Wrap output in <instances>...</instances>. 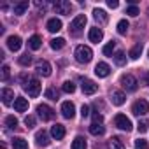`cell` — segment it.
I'll return each mask as SVG.
<instances>
[{"label":"cell","mask_w":149,"mask_h":149,"mask_svg":"<svg viewBox=\"0 0 149 149\" xmlns=\"http://www.w3.org/2000/svg\"><path fill=\"white\" fill-rule=\"evenodd\" d=\"M76 60L79 61V63H88V61H91V58H93V51H91V47H88V46H77L76 47Z\"/></svg>","instance_id":"6da1fadb"},{"label":"cell","mask_w":149,"mask_h":149,"mask_svg":"<svg viewBox=\"0 0 149 149\" xmlns=\"http://www.w3.org/2000/svg\"><path fill=\"white\" fill-rule=\"evenodd\" d=\"M23 90H25L32 98L39 97V93H40V83H39V79H35V77L28 79V81L23 84Z\"/></svg>","instance_id":"7a4b0ae2"},{"label":"cell","mask_w":149,"mask_h":149,"mask_svg":"<svg viewBox=\"0 0 149 149\" xmlns=\"http://www.w3.org/2000/svg\"><path fill=\"white\" fill-rule=\"evenodd\" d=\"M37 114H39V118H40L42 121H51V119L54 118V111H53L49 105H46V104L37 105Z\"/></svg>","instance_id":"3957f363"},{"label":"cell","mask_w":149,"mask_h":149,"mask_svg":"<svg viewBox=\"0 0 149 149\" xmlns=\"http://www.w3.org/2000/svg\"><path fill=\"white\" fill-rule=\"evenodd\" d=\"M121 84H123V88H125L126 91H135L137 86H139L135 76H132V74H125V76L121 77Z\"/></svg>","instance_id":"277c9868"},{"label":"cell","mask_w":149,"mask_h":149,"mask_svg":"<svg viewBox=\"0 0 149 149\" xmlns=\"http://www.w3.org/2000/svg\"><path fill=\"white\" fill-rule=\"evenodd\" d=\"M84 25H86V16L84 14H77L76 18L72 19V23H70V32L72 33H79L84 28Z\"/></svg>","instance_id":"5b68a950"},{"label":"cell","mask_w":149,"mask_h":149,"mask_svg":"<svg viewBox=\"0 0 149 149\" xmlns=\"http://www.w3.org/2000/svg\"><path fill=\"white\" fill-rule=\"evenodd\" d=\"M35 70H37L39 76H42V77H49L53 68H51L49 61H46V60H39V61L35 63Z\"/></svg>","instance_id":"8992f818"},{"label":"cell","mask_w":149,"mask_h":149,"mask_svg":"<svg viewBox=\"0 0 149 149\" xmlns=\"http://www.w3.org/2000/svg\"><path fill=\"white\" fill-rule=\"evenodd\" d=\"M114 125H116L119 130H123V132H130V130H132V121H130L125 114H118V116L114 118Z\"/></svg>","instance_id":"52a82bcc"},{"label":"cell","mask_w":149,"mask_h":149,"mask_svg":"<svg viewBox=\"0 0 149 149\" xmlns=\"http://www.w3.org/2000/svg\"><path fill=\"white\" fill-rule=\"evenodd\" d=\"M147 111H149V104L146 102V100H137L135 104H133V107H132V112L135 114V116H144V114H147Z\"/></svg>","instance_id":"ba28073f"},{"label":"cell","mask_w":149,"mask_h":149,"mask_svg":"<svg viewBox=\"0 0 149 149\" xmlns=\"http://www.w3.org/2000/svg\"><path fill=\"white\" fill-rule=\"evenodd\" d=\"M61 116L65 119H72L74 116H76V105H74L72 102H63L61 104Z\"/></svg>","instance_id":"9c48e42d"},{"label":"cell","mask_w":149,"mask_h":149,"mask_svg":"<svg viewBox=\"0 0 149 149\" xmlns=\"http://www.w3.org/2000/svg\"><path fill=\"white\" fill-rule=\"evenodd\" d=\"M70 2H67V0H58V2H54V11L56 14H70Z\"/></svg>","instance_id":"30bf717a"},{"label":"cell","mask_w":149,"mask_h":149,"mask_svg":"<svg viewBox=\"0 0 149 149\" xmlns=\"http://www.w3.org/2000/svg\"><path fill=\"white\" fill-rule=\"evenodd\" d=\"M81 88H83V93H84V95H93V93H97L98 84H95V83H93V81H90V79H83Z\"/></svg>","instance_id":"8fae6325"},{"label":"cell","mask_w":149,"mask_h":149,"mask_svg":"<svg viewBox=\"0 0 149 149\" xmlns=\"http://www.w3.org/2000/svg\"><path fill=\"white\" fill-rule=\"evenodd\" d=\"M95 74L98 77H107L109 74H111V67L105 63V61H100V63H97V67H95Z\"/></svg>","instance_id":"7c38bea8"},{"label":"cell","mask_w":149,"mask_h":149,"mask_svg":"<svg viewBox=\"0 0 149 149\" xmlns=\"http://www.w3.org/2000/svg\"><path fill=\"white\" fill-rule=\"evenodd\" d=\"M21 37H18V35H11V37H7V47L11 49V51H19L21 49Z\"/></svg>","instance_id":"4fadbf2b"},{"label":"cell","mask_w":149,"mask_h":149,"mask_svg":"<svg viewBox=\"0 0 149 149\" xmlns=\"http://www.w3.org/2000/svg\"><path fill=\"white\" fill-rule=\"evenodd\" d=\"M111 100H112L114 105H123L125 100H126V97H125L123 91H119V90H112V91H111Z\"/></svg>","instance_id":"5bb4252c"},{"label":"cell","mask_w":149,"mask_h":149,"mask_svg":"<svg viewBox=\"0 0 149 149\" xmlns=\"http://www.w3.org/2000/svg\"><path fill=\"white\" fill-rule=\"evenodd\" d=\"M51 135H53V139L61 140V139L65 137V126H63V125H60V123L53 125V126H51Z\"/></svg>","instance_id":"9a60e30c"},{"label":"cell","mask_w":149,"mask_h":149,"mask_svg":"<svg viewBox=\"0 0 149 149\" xmlns=\"http://www.w3.org/2000/svg\"><path fill=\"white\" fill-rule=\"evenodd\" d=\"M88 37H90V40H91V42H97V44H98V42L104 39V32H102V28H98V26H93V28L90 30Z\"/></svg>","instance_id":"2e32d148"},{"label":"cell","mask_w":149,"mask_h":149,"mask_svg":"<svg viewBox=\"0 0 149 149\" xmlns=\"http://www.w3.org/2000/svg\"><path fill=\"white\" fill-rule=\"evenodd\" d=\"M35 140H37V146H40V147H46V146H49V135H47V132H37L35 133Z\"/></svg>","instance_id":"e0dca14e"},{"label":"cell","mask_w":149,"mask_h":149,"mask_svg":"<svg viewBox=\"0 0 149 149\" xmlns=\"http://www.w3.org/2000/svg\"><path fill=\"white\" fill-rule=\"evenodd\" d=\"M26 109H28V100L23 98V97H16V98H14V111L25 112Z\"/></svg>","instance_id":"ac0fdd59"},{"label":"cell","mask_w":149,"mask_h":149,"mask_svg":"<svg viewBox=\"0 0 149 149\" xmlns=\"http://www.w3.org/2000/svg\"><path fill=\"white\" fill-rule=\"evenodd\" d=\"M47 30L51 32V33H56V32H60L61 30V21L58 19V18H51L49 21H47Z\"/></svg>","instance_id":"d6986e66"},{"label":"cell","mask_w":149,"mask_h":149,"mask_svg":"<svg viewBox=\"0 0 149 149\" xmlns=\"http://www.w3.org/2000/svg\"><path fill=\"white\" fill-rule=\"evenodd\" d=\"M0 97H2V102H4L6 105H9V104L13 102V98H14V91L9 90V88H4L2 91H0Z\"/></svg>","instance_id":"ffe728a7"},{"label":"cell","mask_w":149,"mask_h":149,"mask_svg":"<svg viewBox=\"0 0 149 149\" xmlns=\"http://www.w3.org/2000/svg\"><path fill=\"white\" fill-rule=\"evenodd\" d=\"M28 46H30V49L37 51V49H40V46H42V39H40L39 35H32V37L28 39Z\"/></svg>","instance_id":"44dd1931"},{"label":"cell","mask_w":149,"mask_h":149,"mask_svg":"<svg viewBox=\"0 0 149 149\" xmlns=\"http://www.w3.org/2000/svg\"><path fill=\"white\" fill-rule=\"evenodd\" d=\"M104 132H105V128H104V125L102 123H91L90 125V133L91 135H104Z\"/></svg>","instance_id":"7402d4cb"},{"label":"cell","mask_w":149,"mask_h":149,"mask_svg":"<svg viewBox=\"0 0 149 149\" xmlns=\"http://www.w3.org/2000/svg\"><path fill=\"white\" fill-rule=\"evenodd\" d=\"M86 147H88V144H86V139H84V137L77 135L76 139H74V142H72V149H86Z\"/></svg>","instance_id":"603a6c76"},{"label":"cell","mask_w":149,"mask_h":149,"mask_svg":"<svg viewBox=\"0 0 149 149\" xmlns=\"http://www.w3.org/2000/svg\"><path fill=\"white\" fill-rule=\"evenodd\" d=\"M140 54H142V44L139 42V44H135V46H133V47L130 49V53H128V56H130L132 60H137V58H139Z\"/></svg>","instance_id":"cb8c5ba5"},{"label":"cell","mask_w":149,"mask_h":149,"mask_svg":"<svg viewBox=\"0 0 149 149\" xmlns=\"http://www.w3.org/2000/svg\"><path fill=\"white\" fill-rule=\"evenodd\" d=\"M13 147L14 149H28V142L21 137H16V139H13Z\"/></svg>","instance_id":"d4e9b609"},{"label":"cell","mask_w":149,"mask_h":149,"mask_svg":"<svg viewBox=\"0 0 149 149\" xmlns=\"http://www.w3.org/2000/svg\"><path fill=\"white\" fill-rule=\"evenodd\" d=\"M26 9H28V2H26V0H23V2H19V4H16V6H14V14L21 16V14H25V13H26Z\"/></svg>","instance_id":"484cf974"},{"label":"cell","mask_w":149,"mask_h":149,"mask_svg":"<svg viewBox=\"0 0 149 149\" xmlns=\"http://www.w3.org/2000/svg\"><path fill=\"white\" fill-rule=\"evenodd\" d=\"M51 47H53L54 51H58V49H63V47H65V39H61V37H56V39H53V40H51Z\"/></svg>","instance_id":"4316f807"},{"label":"cell","mask_w":149,"mask_h":149,"mask_svg":"<svg viewBox=\"0 0 149 149\" xmlns=\"http://www.w3.org/2000/svg\"><path fill=\"white\" fill-rule=\"evenodd\" d=\"M44 95H46V98H49V100H58V98H60V91H58L56 88H47Z\"/></svg>","instance_id":"83f0119b"},{"label":"cell","mask_w":149,"mask_h":149,"mask_svg":"<svg viewBox=\"0 0 149 149\" xmlns=\"http://www.w3.org/2000/svg\"><path fill=\"white\" fill-rule=\"evenodd\" d=\"M93 16H95V19L100 21V23H105V21H107V14H105V11H102V9H95V11H93Z\"/></svg>","instance_id":"f1b7e54d"},{"label":"cell","mask_w":149,"mask_h":149,"mask_svg":"<svg viewBox=\"0 0 149 149\" xmlns=\"http://www.w3.org/2000/svg\"><path fill=\"white\" fill-rule=\"evenodd\" d=\"M128 28H130V25H128L126 19H121V21L118 23V33H119V35H125V33L128 32Z\"/></svg>","instance_id":"f546056e"},{"label":"cell","mask_w":149,"mask_h":149,"mask_svg":"<svg viewBox=\"0 0 149 149\" xmlns=\"http://www.w3.org/2000/svg\"><path fill=\"white\" fill-rule=\"evenodd\" d=\"M114 61H116V65H125V63H126L125 53H123V51H116V53H114Z\"/></svg>","instance_id":"4dcf8cb0"},{"label":"cell","mask_w":149,"mask_h":149,"mask_svg":"<svg viewBox=\"0 0 149 149\" xmlns=\"http://www.w3.org/2000/svg\"><path fill=\"white\" fill-rule=\"evenodd\" d=\"M114 49H116V42H114V40H111V42H107V44L104 46V49H102V51H104V54L111 56V54L114 53Z\"/></svg>","instance_id":"1f68e13d"},{"label":"cell","mask_w":149,"mask_h":149,"mask_svg":"<svg viewBox=\"0 0 149 149\" xmlns=\"http://www.w3.org/2000/svg\"><path fill=\"white\" fill-rule=\"evenodd\" d=\"M111 149H125V146H123L119 137H112L111 139Z\"/></svg>","instance_id":"d6a6232c"},{"label":"cell","mask_w":149,"mask_h":149,"mask_svg":"<svg viewBox=\"0 0 149 149\" xmlns=\"http://www.w3.org/2000/svg\"><path fill=\"white\" fill-rule=\"evenodd\" d=\"M61 90H63L65 93H74V91H76V84H74L72 81H65L63 86H61Z\"/></svg>","instance_id":"836d02e7"},{"label":"cell","mask_w":149,"mask_h":149,"mask_svg":"<svg viewBox=\"0 0 149 149\" xmlns=\"http://www.w3.org/2000/svg\"><path fill=\"white\" fill-rule=\"evenodd\" d=\"M18 61H19V65H23V67H28V65L32 63V56H30V54L26 53V54L19 56V60H18Z\"/></svg>","instance_id":"e575fe53"},{"label":"cell","mask_w":149,"mask_h":149,"mask_svg":"<svg viewBox=\"0 0 149 149\" xmlns=\"http://www.w3.org/2000/svg\"><path fill=\"white\" fill-rule=\"evenodd\" d=\"M6 125H7V128H16L18 126V119L14 116H7L6 118Z\"/></svg>","instance_id":"d590c367"},{"label":"cell","mask_w":149,"mask_h":149,"mask_svg":"<svg viewBox=\"0 0 149 149\" xmlns=\"http://www.w3.org/2000/svg\"><path fill=\"white\" fill-rule=\"evenodd\" d=\"M9 74H11V68H9V65H4V67H2V74H0V77H2V81H7V79H9Z\"/></svg>","instance_id":"8d00e7d4"},{"label":"cell","mask_w":149,"mask_h":149,"mask_svg":"<svg viewBox=\"0 0 149 149\" xmlns=\"http://www.w3.org/2000/svg\"><path fill=\"white\" fill-rule=\"evenodd\" d=\"M126 14L135 18V16L139 14V7H137V6H128V7H126Z\"/></svg>","instance_id":"74e56055"},{"label":"cell","mask_w":149,"mask_h":149,"mask_svg":"<svg viewBox=\"0 0 149 149\" xmlns=\"http://www.w3.org/2000/svg\"><path fill=\"white\" fill-rule=\"evenodd\" d=\"M25 125H26L28 128H33V126H35V118H33V116H26V118H25Z\"/></svg>","instance_id":"f35d334b"},{"label":"cell","mask_w":149,"mask_h":149,"mask_svg":"<svg viewBox=\"0 0 149 149\" xmlns=\"http://www.w3.org/2000/svg\"><path fill=\"white\" fill-rule=\"evenodd\" d=\"M135 149H147V144H146V140H144V139H139V140H135Z\"/></svg>","instance_id":"ab89813d"},{"label":"cell","mask_w":149,"mask_h":149,"mask_svg":"<svg viewBox=\"0 0 149 149\" xmlns=\"http://www.w3.org/2000/svg\"><path fill=\"white\" fill-rule=\"evenodd\" d=\"M91 118H93V123H102V121H104V116L98 114V112H93Z\"/></svg>","instance_id":"60d3db41"},{"label":"cell","mask_w":149,"mask_h":149,"mask_svg":"<svg viewBox=\"0 0 149 149\" xmlns=\"http://www.w3.org/2000/svg\"><path fill=\"white\" fill-rule=\"evenodd\" d=\"M81 116H83V118H88V116H90V107H88V105H83V107H81Z\"/></svg>","instance_id":"b9f144b4"},{"label":"cell","mask_w":149,"mask_h":149,"mask_svg":"<svg viewBox=\"0 0 149 149\" xmlns=\"http://www.w3.org/2000/svg\"><path fill=\"white\" fill-rule=\"evenodd\" d=\"M147 126H149V125H147V121H140V123H139V132H140V133H144V132L147 130Z\"/></svg>","instance_id":"7bdbcfd3"},{"label":"cell","mask_w":149,"mask_h":149,"mask_svg":"<svg viewBox=\"0 0 149 149\" xmlns=\"http://www.w3.org/2000/svg\"><path fill=\"white\" fill-rule=\"evenodd\" d=\"M142 84L144 86H149V72H144L142 74Z\"/></svg>","instance_id":"ee69618b"},{"label":"cell","mask_w":149,"mask_h":149,"mask_svg":"<svg viewBox=\"0 0 149 149\" xmlns=\"http://www.w3.org/2000/svg\"><path fill=\"white\" fill-rule=\"evenodd\" d=\"M107 6H109L111 9H116V7L119 6V2H118V0H109V2H107Z\"/></svg>","instance_id":"f6af8a7d"}]
</instances>
